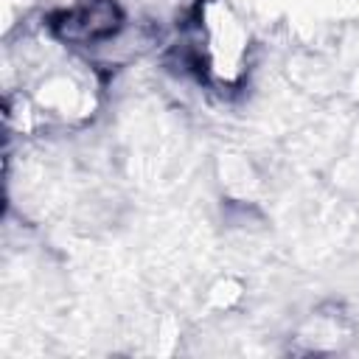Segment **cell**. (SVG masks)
Listing matches in <instances>:
<instances>
[{"label": "cell", "mask_w": 359, "mask_h": 359, "mask_svg": "<svg viewBox=\"0 0 359 359\" xmlns=\"http://www.w3.org/2000/svg\"><path fill=\"white\" fill-rule=\"evenodd\" d=\"M199 65L216 76L222 84H236L244 73L247 56V36L238 22L219 6H210L199 17V45H196Z\"/></svg>", "instance_id": "1"}, {"label": "cell", "mask_w": 359, "mask_h": 359, "mask_svg": "<svg viewBox=\"0 0 359 359\" xmlns=\"http://www.w3.org/2000/svg\"><path fill=\"white\" fill-rule=\"evenodd\" d=\"M50 28L67 45H95L121 28V11L112 0H84L62 11Z\"/></svg>", "instance_id": "2"}]
</instances>
